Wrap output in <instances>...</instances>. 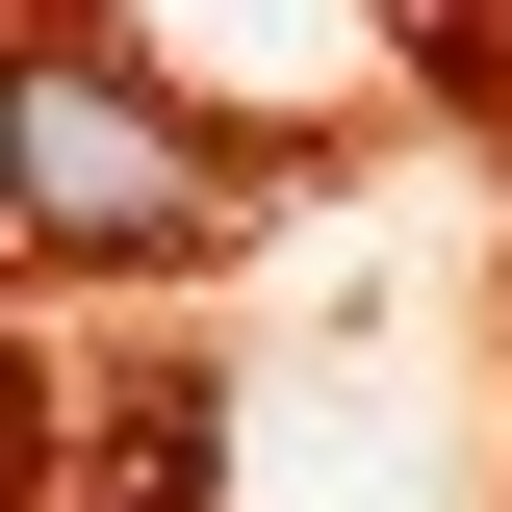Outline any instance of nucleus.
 Segmentation results:
<instances>
[{
  "mask_svg": "<svg viewBox=\"0 0 512 512\" xmlns=\"http://www.w3.org/2000/svg\"><path fill=\"white\" fill-rule=\"evenodd\" d=\"M0 205L52 231L77 282H180V256H231L256 154H231L154 52H103V26H0Z\"/></svg>",
  "mask_w": 512,
  "mask_h": 512,
  "instance_id": "obj_1",
  "label": "nucleus"
}]
</instances>
